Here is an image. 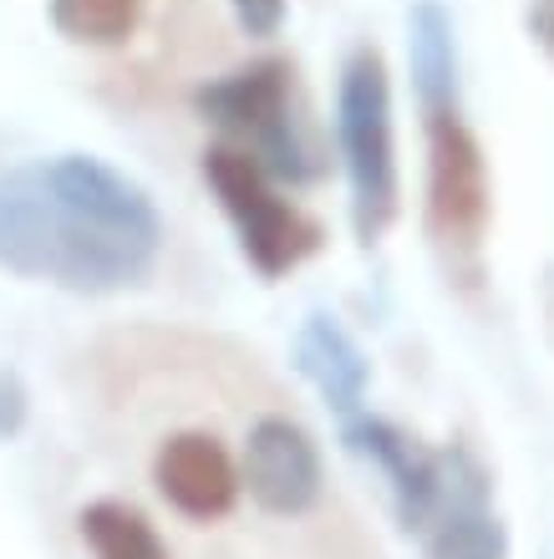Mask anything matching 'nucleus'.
<instances>
[{"label": "nucleus", "instance_id": "obj_1", "mask_svg": "<svg viewBox=\"0 0 554 559\" xmlns=\"http://www.w3.org/2000/svg\"><path fill=\"white\" fill-rule=\"evenodd\" d=\"M158 250L92 219L46 163L0 174V270L51 280L61 290H128L153 270Z\"/></svg>", "mask_w": 554, "mask_h": 559}, {"label": "nucleus", "instance_id": "obj_2", "mask_svg": "<svg viewBox=\"0 0 554 559\" xmlns=\"http://www.w3.org/2000/svg\"><path fill=\"white\" fill-rule=\"evenodd\" d=\"M335 138L351 178V224L362 245H377L397 219V138L392 82L377 46H356L341 67L335 92Z\"/></svg>", "mask_w": 554, "mask_h": 559}, {"label": "nucleus", "instance_id": "obj_3", "mask_svg": "<svg viewBox=\"0 0 554 559\" xmlns=\"http://www.w3.org/2000/svg\"><path fill=\"white\" fill-rule=\"evenodd\" d=\"M193 112L220 133L245 138V153L280 183H310L321 174L300 118L291 112V61L264 57L193 92Z\"/></svg>", "mask_w": 554, "mask_h": 559}, {"label": "nucleus", "instance_id": "obj_4", "mask_svg": "<svg viewBox=\"0 0 554 559\" xmlns=\"http://www.w3.org/2000/svg\"><path fill=\"white\" fill-rule=\"evenodd\" d=\"M204 178L214 199L229 214L234 235H239V250L264 280L295 270L306 254L321 250V224L306 219L291 199H280L270 174L249 158L245 147L234 143H214L204 153Z\"/></svg>", "mask_w": 554, "mask_h": 559}, {"label": "nucleus", "instance_id": "obj_5", "mask_svg": "<svg viewBox=\"0 0 554 559\" xmlns=\"http://www.w3.org/2000/svg\"><path fill=\"white\" fill-rule=\"evenodd\" d=\"M427 118V224L448 250H479L488 224V163L463 112H423Z\"/></svg>", "mask_w": 554, "mask_h": 559}, {"label": "nucleus", "instance_id": "obj_6", "mask_svg": "<svg viewBox=\"0 0 554 559\" xmlns=\"http://www.w3.org/2000/svg\"><path fill=\"white\" fill-rule=\"evenodd\" d=\"M321 453L300 423L291 417H260L245 438L239 488L275 519H300L321 503Z\"/></svg>", "mask_w": 554, "mask_h": 559}, {"label": "nucleus", "instance_id": "obj_7", "mask_svg": "<svg viewBox=\"0 0 554 559\" xmlns=\"http://www.w3.org/2000/svg\"><path fill=\"white\" fill-rule=\"evenodd\" d=\"M153 484L193 524H214L239 499V463L214 432H174L153 457Z\"/></svg>", "mask_w": 554, "mask_h": 559}, {"label": "nucleus", "instance_id": "obj_8", "mask_svg": "<svg viewBox=\"0 0 554 559\" xmlns=\"http://www.w3.org/2000/svg\"><path fill=\"white\" fill-rule=\"evenodd\" d=\"M346 448L372 457L387 478H392V503L402 530H427L438 519L443 499V457L427 453L417 438H408L402 427L381 423V417H351L346 423Z\"/></svg>", "mask_w": 554, "mask_h": 559}, {"label": "nucleus", "instance_id": "obj_9", "mask_svg": "<svg viewBox=\"0 0 554 559\" xmlns=\"http://www.w3.org/2000/svg\"><path fill=\"white\" fill-rule=\"evenodd\" d=\"M509 534L488 514V478L468 453L443 457V499L427 559H504Z\"/></svg>", "mask_w": 554, "mask_h": 559}, {"label": "nucleus", "instance_id": "obj_10", "mask_svg": "<svg viewBox=\"0 0 554 559\" xmlns=\"http://www.w3.org/2000/svg\"><path fill=\"white\" fill-rule=\"evenodd\" d=\"M295 367L316 382V392L331 402L335 413H356V402L366 392V356L331 316H310L300 325V336H295Z\"/></svg>", "mask_w": 554, "mask_h": 559}, {"label": "nucleus", "instance_id": "obj_11", "mask_svg": "<svg viewBox=\"0 0 554 559\" xmlns=\"http://www.w3.org/2000/svg\"><path fill=\"white\" fill-rule=\"evenodd\" d=\"M412 82L423 97V112H458V51H452V21L438 0H417L408 15Z\"/></svg>", "mask_w": 554, "mask_h": 559}, {"label": "nucleus", "instance_id": "obj_12", "mask_svg": "<svg viewBox=\"0 0 554 559\" xmlns=\"http://www.w3.org/2000/svg\"><path fill=\"white\" fill-rule=\"evenodd\" d=\"M76 530L87 539L92 559H168V545L158 539V530L122 499L87 503L82 519H76Z\"/></svg>", "mask_w": 554, "mask_h": 559}, {"label": "nucleus", "instance_id": "obj_13", "mask_svg": "<svg viewBox=\"0 0 554 559\" xmlns=\"http://www.w3.org/2000/svg\"><path fill=\"white\" fill-rule=\"evenodd\" d=\"M143 0H51V26L76 46H117L138 31Z\"/></svg>", "mask_w": 554, "mask_h": 559}, {"label": "nucleus", "instance_id": "obj_14", "mask_svg": "<svg viewBox=\"0 0 554 559\" xmlns=\"http://www.w3.org/2000/svg\"><path fill=\"white\" fill-rule=\"evenodd\" d=\"M229 5L249 36H275L285 21V0H229Z\"/></svg>", "mask_w": 554, "mask_h": 559}, {"label": "nucleus", "instance_id": "obj_15", "mask_svg": "<svg viewBox=\"0 0 554 559\" xmlns=\"http://www.w3.org/2000/svg\"><path fill=\"white\" fill-rule=\"evenodd\" d=\"M21 417H26V392H21V382H15L11 371H0V438L15 432Z\"/></svg>", "mask_w": 554, "mask_h": 559}, {"label": "nucleus", "instance_id": "obj_16", "mask_svg": "<svg viewBox=\"0 0 554 559\" xmlns=\"http://www.w3.org/2000/svg\"><path fill=\"white\" fill-rule=\"evenodd\" d=\"M529 36L544 46V57L554 61V0H534L529 5Z\"/></svg>", "mask_w": 554, "mask_h": 559}]
</instances>
